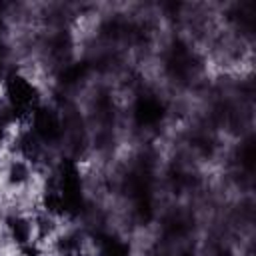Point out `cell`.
I'll return each instance as SVG.
<instances>
[{"label":"cell","instance_id":"cell-3","mask_svg":"<svg viewBox=\"0 0 256 256\" xmlns=\"http://www.w3.org/2000/svg\"><path fill=\"white\" fill-rule=\"evenodd\" d=\"M16 252H18V256H42L44 254V248H42L40 242L32 240V242H28L24 246H18Z\"/></svg>","mask_w":256,"mask_h":256},{"label":"cell","instance_id":"cell-1","mask_svg":"<svg viewBox=\"0 0 256 256\" xmlns=\"http://www.w3.org/2000/svg\"><path fill=\"white\" fill-rule=\"evenodd\" d=\"M4 230L8 240L14 244V248L24 246L34 240V222L32 216L22 212H12L4 218Z\"/></svg>","mask_w":256,"mask_h":256},{"label":"cell","instance_id":"cell-2","mask_svg":"<svg viewBox=\"0 0 256 256\" xmlns=\"http://www.w3.org/2000/svg\"><path fill=\"white\" fill-rule=\"evenodd\" d=\"M32 178H34L32 162H28L26 158H20V156L10 158V162L6 164V170H4V180L10 188L20 190V188L28 186Z\"/></svg>","mask_w":256,"mask_h":256}]
</instances>
